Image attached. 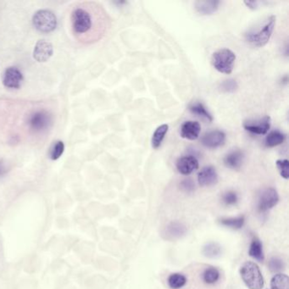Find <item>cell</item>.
<instances>
[{"label":"cell","instance_id":"obj_1","mask_svg":"<svg viewBox=\"0 0 289 289\" xmlns=\"http://www.w3.org/2000/svg\"><path fill=\"white\" fill-rule=\"evenodd\" d=\"M70 26L77 40L84 44H92L105 37L110 30L111 20L101 5L82 2L73 9Z\"/></svg>","mask_w":289,"mask_h":289},{"label":"cell","instance_id":"obj_2","mask_svg":"<svg viewBox=\"0 0 289 289\" xmlns=\"http://www.w3.org/2000/svg\"><path fill=\"white\" fill-rule=\"evenodd\" d=\"M276 22V16H268L255 27H252L245 33L247 42L257 48H262L266 45L272 36Z\"/></svg>","mask_w":289,"mask_h":289},{"label":"cell","instance_id":"obj_3","mask_svg":"<svg viewBox=\"0 0 289 289\" xmlns=\"http://www.w3.org/2000/svg\"><path fill=\"white\" fill-rule=\"evenodd\" d=\"M240 276L249 289H262L265 285L264 277L257 264L247 261L240 268Z\"/></svg>","mask_w":289,"mask_h":289},{"label":"cell","instance_id":"obj_4","mask_svg":"<svg viewBox=\"0 0 289 289\" xmlns=\"http://www.w3.org/2000/svg\"><path fill=\"white\" fill-rule=\"evenodd\" d=\"M236 61V54L228 48L215 51L211 58V64L215 70L223 74L233 73Z\"/></svg>","mask_w":289,"mask_h":289},{"label":"cell","instance_id":"obj_5","mask_svg":"<svg viewBox=\"0 0 289 289\" xmlns=\"http://www.w3.org/2000/svg\"><path fill=\"white\" fill-rule=\"evenodd\" d=\"M32 23L39 32L49 33L56 28V16L49 10H39L32 17Z\"/></svg>","mask_w":289,"mask_h":289},{"label":"cell","instance_id":"obj_6","mask_svg":"<svg viewBox=\"0 0 289 289\" xmlns=\"http://www.w3.org/2000/svg\"><path fill=\"white\" fill-rule=\"evenodd\" d=\"M271 125V118L269 115L256 119L244 121V128L250 133L255 135H265L267 133Z\"/></svg>","mask_w":289,"mask_h":289},{"label":"cell","instance_id":"obj_7","mask_svg":"<svg viewBox=\"0 0 289 289\" xmlns=\"http://www.w3.org/2000/svg\"><path fill=\"white\" fill-rule=\"evenodd\" d=\"M279 202L277 191L273 188H268L263 191L258 201V210L266 212L276 206Z\"/></svg>","mask_w":289,"mask_h":289},{"label":"cell","instance_id":"obj_8","mask_svg":"<svg viewBox=\"0 0 289 289\" xmlns=\"http://www.w3.org/2000/svg\"><path fill=\"white\" fill-rule=\"evenodd\" d=\"M24 78L22 71L16 67L7 68L3 74L2 83L4 86L10 89H19L22 87Z\"/></svg>","mask_w":289,"mask_h":289},{"label":"cell","instance_id":"obj_9","mask_svg":"<svg viewBox=\"0 0 289 289\" xmlns=\"http://www.w3.org/2000/svg\"><path fill=\"white\" fill-rule=\"evenodd\" d=\"M225 132L220 130H214V131L206 132L201 138V143L203 144V146L210 150L222 147L223 145L225 144Z\"/></svg>","mask_w":289,"mask_h":289},{"label":"cell","instance_id":"obj_10","mask_svg":"<svg viewBox=\"0 0 289 289\" xmlns=\"http://www.w3.org/2000/svg\"><path fill=\"white\" fill-rule=\"evenodd\" d=\"M53 54L54 48L52 43L44 39L38 41L33 49V58L38 62L48 61Z\"/></svg>","mask_w":289,"mask_h":289},{"label":"cell","instance_id":"obj_11","mask_svg":"<svg viewBox=\"0 0 289 289\" xmlns=\"http://www.w3.org/2000/svg\"><path fill=\"white\" fill-rule=\"evenodd\" d=\"M198 159L193 156H186L178 159L176 164L177 171L179 173L184 176H188L192 174L196 170H198Z\"/></svg>","mask_w":289,"mask_h":289},{"label":"cell","instance_id":"obj_12","mask_svg":"<svg viewBox=\"0 0 289 289\" xmlns=\"http://www.w3.org/2000/svg\"><path fill=\"white\" fill-rule=\"evenodd\" d=\"M198 182L201 187H210L216 184L218 182V175L215 168L211 166L203 167L198 172Z\"/></svg>","mask_w":289,"mask_h":289},{"label":"cell","instance_id":"obj_13","mask_svg":"<svg viewBox=\"0 0 289 289\" xmlns=\"http://www.w3.org/2000/svg\"><path fill=\"white\" fill-rule=\"evenodd\" d=\"M201 131L200 124L198 121H188L182 124L180 130V135L185 139L196 140L199 137Z\"/></svg>","mask_w":289,"mask_h":289},{"label":"cell","instance_id":"obj_14","mask_svg":"<svg viewBox=\"0 0 289 289\" xmlns=\"http://www.w3.org/2000/svg\"><path fill=\"white\" fill-rule=\"evenodd\" d=\"M244 152L241 150H234L228 153L223 160L226 167L232 170H239L244 163Z\"/></svg>","mask_w":289,"mask_h":289},{"label":"cell","instance_id":"obj_15","mask_svg":"<svg viewBox=\"0 0 289 289\" xmlns=\"http://www.w3.org/2000/svg\"><path fill=\"white\" fill-rule=\"evenodd\" d=\"M220 4L217 0H198L194 3V8L201 16H209L216 12Z\"/></svg>","mask_w":289,"mask_h":289},{"label":"cell","instance_id":"obj_16","mask_svg":"<svg viewBox=\"0 0 289 289\" xmlns=\"http://www.w3.org/2000/svg\"><path fill=\"white\" fill-rule=\"evenodd\" d=\"M249 254L250 257L260 262H262L265 260L262 243L256 236H254L252 239L250 246H249Z\"/></svg>","mask_w":289,"mask_h":289},{"label":"cell","instance_id":"obj_17","mask_svg":"<svg viewBox=\"0 0 289 289\" xmlns=\"http://www.w3.org/2000/svg\"><path fill=\"white\" fill-rule=\"evenodd\" d=\"M186 233H187L186 227L182 223L175 222L166 227L165 234L167 239H177L185 235Z\"/></svg>","mask_w":289,"mask_h":289},{"label":"cell","instance_id":"obj_18","mask_svg":"<svg viewBox=\"0 0 289 289\" xmlns=\"http://www.w3.org/2000/svg\"><path fill=\"white\" fill-rule=\"evenodd\" d=\"M191 112L193 115H196L198 117L202 118L203 120H206L209 122L213 121V117L211 114L207 110L206 107L201 103V102L196 101L192 103L188 107Z\"/></svg>","mask_w":289,"mask_h":289},{"label":"cell","instance_id":"obj_19","mask_svg":"<svg viewBox=\"0 0 289 289\" xmlns=\"http://www.w3.org/2000/svg\"><path fill=\"white\" fill-rule=\"evenodd\" d=\"M221 225L226 228H230L233 230H239L244 227L245 223L244 215H239L238 217H229V218H222L219 220Z\"/></svg>","mask_w":289,"mask_h":289},{"label":"cell","instance_id":"obj_20","mask_svg":"<svg viewBox=\"0 0 289 289\" xmlns=\"http://www.w3.org/2000/svg\"><path fill=\"white\" fill-rule=\"evenodd\" d=\"M286 139L285 134L278 130L270 131L265 137V145L267 148H273L283 143Z\"/></svg>","mask_w":289,"mask_h":289},{"label":"cell","instance_id":"obj_21","mask_svg":"<svg viewBox=\"0 0 289 289\" xmlns=\"http://www.w3.org/2000/svg\"><path fill=\"white\" fill-rule=\"evenodd\" d=\"M169 126L166 124H163L158 126L156 129V131L153 134L152 139H151V145L153 149L157 150L161 147V143L163 142L164 138L166 137V133L168 131Z\"/></svg>","mask_w":289,"mask_h":289},{"label":"cell","instance_id":"obj_22","mask_svg":"<svg viewBox=\"0 0 289 289\" xmlns=\"http://www.w3.org/2000/svg\"><path fill=\"white\" fill-rule=\"evenodd\" d=\"M271 289H289V278L286 274L277 273L270 280Z\"/></svg>","mask_w":289,"mask_h":289},{"label":"cell","instance_id":"obj_23","mask_svg":"<svg viewBox=\"0 0 289 289\" xmlns=\"http://www.w3.org/2000/svg\"><path fill=\"white\" fill-rule=\"evenodd\" d=\"M167 282L171 288L180 289L187 283V277L181 273L171 274L167 279Z\"/></svg>","mask_w":289,"mask_h":289},{"label":"cell","instance_id":"obj_24","mask_svg":"<svg viewBox=\"0 0 289 289\" xmlns=\"http://www.w3.org/2000/svg\"><path fill=\"white\" fill-rule=\"evenodd\" d=\"M202 278L205 283L209 284V285L216 283L220 279V271L217 268L209 266L203 271Z\"/></svg>","mask_w":289,"mask_h":289},{"label":"cell","instance_id":"obj_25","mask_svg":"<svg viewBox=\"0 0 289 289\" xmlns=\"http://www.w3.org/2000/svg\"><path fill=\"white\" fill-rule=\"evenodd\" d=\"M64 143L62 142L61 140H58L52 144L49 151H48V157L52 161H56L58 159L61 157L62 155L64 154Z\"/></svg>","mask_w":289,"mask_h":289},{"label":"cell","instance_id":"obj_26","mask_svg":"<svg viewBox=\"0 0 289 289\" xmlns=\"http://www.w3.org/2000/svg\"><path fill=\"white\" fill-rule=\"evenodd\" d=\"M203 254L204 256L211 259L219 257L222 254V247L216 243H209L203 247Z\"/></svg>","mask_w":289,"mask_h":289},{"label":"cell","instance_id":"obj_27","mask_svg":"<svg viewBox=\"0 0 289 289\" xmlns=\"http://www.w3.org/2000/svg\"><path fill=\"white\" fill-rule=\"evenodd\" d=\"M222 200H223L224 204L228 205V206L235 205L236 203H238V201H239V195L234 191H227L226 193H223Z\"/></svg>","mask_w":289,"mask_h":289},{"label":"cell","instance_id":"obj_28","mask_svg":"<svg viewBox=\"0 0 289 289\" xmlns=\"http://www.w3.org/2000/svg\"><path fill=\"white\" fill-rule=\"evenodd\" d=\"M276 167L278 169L279 173L284 179L287 180L289 177V161L286 159L277 160L276 162Z\"/></svg>","mask_w":289,"mask_h":289},{"label":"cell","instance_id":"obj_29","mask_svg":"<svg viewBox=\"0 0 289 289\" xmlns=\"http://www.w3.org/2000/svg\"><path fill=\"white\" fill-rule=\"evenodd\" d=\"M268 265H269L270 270L273 272H278V271L284 270V268H285V263L279 257L271 258Z\"/></svg>","mask_w":289,"mask_h":289},{"label":"cell","instance_id":"obj_30","mask_svg":"<svg viewBox=\"0 0 289 289\" xmlns=\"http://www.w3.org/2000/svg\"><path fill=\"white\" fill-rule=\"evenodd\" d=\"M239 88V85L235 80L233 79H228V80H226L222 83L221 86H220V89L223 92H225V93H233L235 92L237 89Z\"/></svg>","mask_w":289,"mask_h":289},{"label":"cell","instance_id":"obj_31","mask_svg":"<svg viewBox=\"0 0 289 289\" xmlns=\"http://www.w3.org/2000/svg\"><path fill=\"white\" fill-rule=\"evenodd\" d=\"M181 188L186 193H192L195 189L194 182L191 179H185L181 182Z\"/></svg>","mask_w":289,"mask_h":289},{"label":"cell","instance_id":"obj_32","mask_svg":"<svg viewBox=\"0 0 289 289\" xmlns=\"http://www.w3.org/2000/svg\"><path fill=\"white\" fill-rule=\"evenodd\" d=\"M8 172V168L6 163L2 160H0V177H3Z\"/></svg>","mask_w":289,"mask_h":289},{"label":"cell","instance_id":"obj_33","mask_svg":"<svg viewBox=\"0 0 289 289\" xmlns=\"http://www.w3.org/2000/svg\"><path fill=\"white\" fill-rule=\"evenodd\" d=\"M244 4L248 6V8L251 10H255L258 7L257 1H249V2H244Z\"/></svg>","mask_w":289,"mask_h":289}]
</instances>
